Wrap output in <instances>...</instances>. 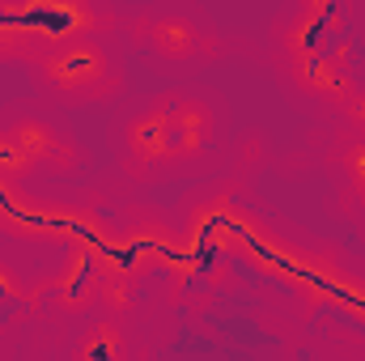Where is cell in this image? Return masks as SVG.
I'll list each match as a JSON object with an SVG mask.
<instances>
[{
  "label": "cell",
  "mask_w": 365,
  "mask_h": 361,
  "mask_svg": "<svg viewBox=\"0 0 365 361\" xmlns=\"http://www.w3.org/2000/svg\"><path fill=\"white\" fill-rule=\"evenodd\" d=\"M34 81L38 90L56 93L64 102H102L119 90V64L106 51V43L93 39H73L64 47H51L34 60Z\"/></svg>",
  "instance_id": "6da1fadb"
},
{
  "label": "cell",
  "mask_w": 365,
  "mask_h": 361,
  "mask_svg": "<svg viewBox=\"0 0 365 361\" xmlns=\"http://www.w3.org/2000/svg\"><path fill=\"white\" fill-rule=\"evenodd\" d=\"M175 98H179V90H166L123 119V132H119L123 166L136 179H149L153 171L170 166V111H175Z\"/></svg>",
  "instance_id": "7a4b0ae2"
},
{
  "label": "cell",
  "mask_w": 365,
  "mask_h": 361,
  "mask_svg": "<svg viewBox=\"0 0 365 361\" xmlns=\"http://www.w3.org/2000/svg\"><path fill=\"white\" fill-rule=\"evenodd\" d=\"M289 77L306 93L331 98V102H340L344 93L353 90L349 60H340V56H297V60H289Z\"/></svg>",
  "instance_id": "30bf717a"
},
{
  "label": "cell",
  "mask_w": 365,
  "mask_h": 361,
  "mask_svg": "<svg viewBox=\"0 0 365 361\" xmlns=\"http://www.w3.org/2000/svg\"><path fill=\"white\" fill-rule=\"evenodd\" d=\"M17 26L30 34L34 51H51V47H64L73 39H93V30L106 21L93 4H77V0H34V4H17L13 9Z\"/></svg>",
  "instance_id": "3957f363"
},
{
  "label": "cell",
  "mask_w": 365,
  "mask_h": 361,
  "mask_svg": "<svg viewBox=\"0 0 365 361\" xmlns=\"http://www.w3.org/2000/svg\"><path fill=\"white\" fill-rule=\"evenodd\" d=\"M73 361H132V336H128L123 319L93 315L73 336Z\"/></svg>",
  "instance_id": "9c48e42d"
},
{
  "label": "cell",
  "mask_w": 365,
  "mask_h": 361,
  "mask_svg": "<svg viewBox=\"0 0 365 361\" xmlns=\"http://www.w3.org/2000/svg\"><path fill=\"white\" fill-rule=\"evenodd\" d=\"M344 175H349L353 191L361 195V204H365V141H353L344 149Z\"/></svg>",
  "instance_id": "4fadbf2b"
},
{
  "label": "cell",
  "mask_w": 365,
  "mask_h": 361,
  "mask_svg": "<svg viewBox=\"0 0 365 361\" xmlns=\"http://www.w3.org/2000/svg\"><path fill=\"white\" fill-rule=\"evenodd\" d=\"M4 128H9V136L26 149V158L34 162V171L73 175V171L86 166V149H81L68 132H60L51 119H43V115H13Z\"/></svg>",
  "instance_id": "5b68a950"
},
{
  "label": "cell",
  "mask_w": 365,
  "mask_h": 361,
  "mask_svg": "<svg viewBox=\"0 0 365 361\" xmlns=\"http://www.w3.org/2000/svg\"><path fill=\"white\" fill-rule=\"evenodd\" d=\"M217 136V115L204 98H191L182 93L175 98V111H170V166H191L208 153Z\"/></svg>",
  "instance_id": "8992f818"
},
{
  "label": "cell",
  "mask_w": 365,
  "mask_h": 361,
  "mask_svg": "<svg viewBox=\"0 0 365 361\" xmlns=\"http://www.w3.org/2000/svg\"><path fill=\"white\" fill-rule=\"evenodd\" d=\"M30 175H38L34 162H30L26 149L9 136V128H0V183H4V187H17V183H26Z\"/></svg>",
  "instance_id": "7c38bea8"
},
{
  "label": "cell",
  "mask_w": 365,
  "mask_h": 361,
  "mask_svg": "<svg viewBox=\"0 0 365 361\" xmlns=\"http://www.w3.org/2000/svg\"><path fill=\"white\" fill-rule=\"evenodd\" d=\"M284 51L297 56H340L349 60V13L331 0H306L284 21Z\"/></svg>",
  "instance_id": "277c9868"
},
{
  "label": "cell",
  "mask_w": 365,
  "mask_h": 361,
  "mask_svg": "<svg viewBox=\"0 0 365 361\" xmlns=\"http://www.w3.org/2000/svg\"><path fill=\"white\" fill-rule=\"evenodd\" d=\"M136 293H140V280H136V272L132 268H106L102 276V289H98V306H102V315H110V319H123L132 306H136Z\"/></svg>",
  "instance_id": "8fae6325"
},
{
  "label": "cell",
  "mask_w": 365,
  "mask_h": 361,
  "mask_svg": "<svg viewBox=\"0 0 365 361\" xmlns=\"http://www.w3.org/2000/svg\"><path fill=\"white\" fill-rule=\"evenodd\" d=\"M340 115L353 123L357 141H365V90H357V86H353V90L344 93V98H340Z\"/></svg>",
  "instance_id": "5bb4252c"
},
{
  "label": "cell",
  "mask_w": 365,
  "mask_h": 361,
  "mask_svg": "<svg viewBox=\"0 0 365 361\" xmlns=\"http://www.w3.org/2000/svg\"><path fill=\"white\" fill-rule=\"evenodd\" d=\"M102 276H106V268H102L98 251H93V247H73V255L64 260V268L56 276V302H60L64 310H73V315L98 306Z\"/></svg>",
  "instance_id": "ba28073f"
},
{
  "label": "cell",
  "mask_w": 365,
  "mask_h": 361,
  "mask_svg": "<svg viewBox=\"0 0 365 361\" xmlns=\"http://www.w3.org/2000/svg\"><path fill=\"white\" fill-rule=\"evenodd\" d=\"M140 30H145V43H149L162 60H170V64L195 60V56H200V43H204L195 17H187L179 9H153Z\"/></svg>",
  "instance_id": "52a82bcc"
}]
</instances>
